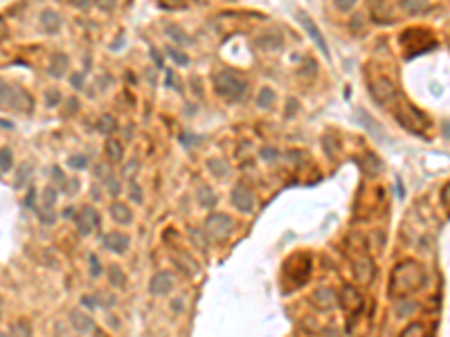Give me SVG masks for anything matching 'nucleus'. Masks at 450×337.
<instances>
[{
  "mask_svg": "<svg viewBox=\"0 0 450 337\" xmlns=\"http://www.w3.org/2000/svg\"><path fill=\"white\" fill-rule=\"evenodd\" d=\"M81 304H84L88 310H94V308H97V299H94V297H81Z\"/></svg>",
  "mask_w": 450,
  "mask_h": 337,
  "instance_id": "f704fd0d",
  "label": "nucleus"
},
{
  "mask_svg": "<svg viewBox=\"0 0 450 337\" xmlns=\"http://www.w3.org/2000/svg\"><path fill=\"white\" fill-rule=\"evenodd\" d=\"M166 31H169V36L176 40V43H180V45H187L189 43V36L184 34L182 29H180L178 25H171V27H166Z\"/></svg>",
  "mask_w": 450,
  "mask_h": 337,
  "instance_id": "393cba45",
  "label": "nucleus"
},
{
  "mask_svg": "<svg viewBox=\"0 0 450 337\" xmlns=\"http://www.w3.org/2000/svg\"><path fill=\"white\" fill-rule=\"evenodd\" d=\"M70 324L74 326V331H79V333L94 331V319L90 317L88 313H84V310H72V313H70Z\"/></svg>",
  "mask_w": 450,
  "mask_h": 337,
  "instance_id": "ddd939ff",
  "label": "nucleus"
},
{
  "mask_svg": "<svg viewBox=\"0 0 450 337\" xmlns=\"http://www.w3.org/2000/svg\"><path fill=\"white\" fill-rule=\"evenodd\" d=\"M108 281H110L112 288H117V290H124V288H126V274L122 272L117 265H112V268L108 270Z\"/></svg>",
  "mask_w": 450,
  "mask_h": 337,
  "instance_id": "a211bd4d",
  "label": "nucleus"
},
{
  "mask_svg": "<svg viewBox=\"0 0 450 337\" xmlns=\"http://www.w3.org/2000/svg\"><path fill=\"white\" fill-rule=\"evenodd\" d=\"M338 9H354V2H346V0H340V2H338Z\"/></svg>",
  "mask_w": 450,
  "mask_h": 337,
  "instance_id": "c9c22d12",
  "label": "nucleus"
},
{
  "mask_svg": "<svg viewBox=\"0 0 450 337\" xmlns=\"http://www.w3.org/2000/svg\"><path fill=\"white\" fill-rule=\"evenodd\" d=\"M12 169V151L9 148H0V171Z\"/></svg>",
  "mask_w": 450,
  "mask_h": 337,
  "instance_id": "bb28decb",
  "label": "nucleus"
},
{
  "mask_svg": "<svg viewBox=\"0 0 450 337\" xmlns=\"http://www.w3.org/2000/svg\"><path fill=\"white\" fill-rule=\"evenodd\" d=\"M400 337H426V324L414 322L410 326H405V331L400 333Z\"/></svg>",
  "mask_w": 450,
  "mask_h": 337,
  "instance_id": "4be33fe9",
  "label": "nucleus"
},
{
  "mask_svg": "<svg viewBox=\"0 0 450 337\" xmlns=\"http://www.w3.org/2000/svg\"><path fill=\"white\" fill-rule=\"evenodd\" d=\"M198 202H200L202 207H212L216 202L214 191H212L207 184H200V187H198Z\"/></svg>",
  "mask_w": 450,
  "mask_h": 337,
  "instance_id": "412c9836",
  "label": "nucleus"
},
{
  "mask_svg": "<svg viewBox=\"0 0 450 337\" xmlns=\"http://www.w3.org/2000/svg\"><path fill=\"white\" fill-rule=\"evenodd\" d=\"M274 101V92L270 88H264L259 92V99H256V103H259V108H270V103Z\"/></svg>",
  "mask_w": 450,
  "mask_h": 337,
  "instance_id": "a878e982",
  "label": "nucleus"
},
{
  "mask_svg": "<svg viewBox=\"0 0 450 337\" xmlns=\"http://www.w3.org/2000/svg\"><path fill=\"white\" fill-rule=\"evenodd\" d=\"M130 198H133L135 202H142L144 200V196H142V189H140V184H130Z\"/></svg>",
  "mask_w": 450,
  "mask_h": 337,
  "instance_id": "473e14b6",
  "label": "nucleus"
},
{
  "mask_svg": "<svg viewBox=\"0 0 450 337\" xmlns=\"http://www.w3.org/2000/svg\"><path fill=\"white\" fill-rule=\"evenodd\" d=\"M110 214H112V218H115V220H120V223H130V218H133L130 209L124 205V202H112Z\"/></svg>",
  "mask_w": 450,
  "mask_h": 337,
  "instance_id": "f3484780",
  "label": "nucleus"
},
{
  "mask_svg": "<svg viewBox=\"0 0 450 337\" xmlns=\"http://www.w3.org/2000/svg\"><path fill=\"white\" fill-rule=\"evenodd\" d=\"M12 337H32V328H30V324H27L25 319L16 322V324L12 326Z\"/></svg>",
  "mask_w": 450,
  "mask_h": 337,
  "instance_id": "5701e85b",
  "label": "nucleus"
},
{
  "mask_svg": "<svg viewBox=\"0 0 450 337\" xmlns=\"http://www.w3.org/2000/svg\"><path fill=\"white\" fill-rule=\"evenodd\" d=\"M372 97L376 99L380 106H387V103L394 101L396 97V88L387 76H378V79L372 81Z\"/></svg>",
  "mask_w": 450,
  "mask_h": 337,
  "instance_id": "39448f33",
  "label": "nucleus"
},
{
  "mask_svg": "<svg viewBox=\"0 0 450 337\" xmlns=\"http://www.w3.org/2000/svg\"><path fill=\"white\" fill-rule=\"evenodd\" d=\"M104 245L108 247L110 252H115V254H124L126 250H128V236L126 234H108L106 238H104Z\"/></svg>",
  "mask_w": 450,
  "mask_h": 337,
  "instance_id": "4468645a",
  "label": "nucleus"
},
{
  "mask_svg": "<svg viewBox=\"0 0 450 337\" xmlns=\"http://www.w3.org/2000/svg\"><path fill=\"white\" fill-rule=\"evenodd\" d=\"M302 22H304V27H306V29L310 31V36H313V40H315V43L320 45V49H322V52L326 54V45H324V40H322V34H320V29H318V27L313 25V22L308 20V18L304 16V13H302Z\"/></svg>",
  "mask_w": 450,
  "mask_h": 337,
  "instance_id": "aec40b11",
  "label": "nucleus"
},
{
  "mask_svg": "<svg viewBox=\"0 0 450 337\" xmlns=\"http://www.w3.org/2000/svg\"><path fill=\"white\" fill-rule=\"evenodd\" d=\"M234 229V223L230 216L225 214H212L210 218L205 220V234L207 236H212L214 241H223V238H228L230 234H232Z\"/></svg>",
  "mask_w": 450,
  "mask_h": 337,
  "instance_id": "7ed1b4c3",
  "label": "nucleus"
},
{
  "mask_svg": "<svg viewBox=\"0 0 450 337\" xmlns=\"http://www.w3.org/2000/svg\"><path fill=\"white\" fill-rule=\"evenodd\" d=\"M256 47L261 49H279L282 47V31L279 29H266L259 34V38H256Z\"/></svg>",
  "mask_w": 450,
  "mask_h": 337,
  "instance_id": "9b49d317",
  "label": "nucleus"
},
{
  "mask_svg": "<svg viewBox=\"0 0 450 337\" xmlns=\"http://www.w3.org/2000/svg\"><path fill=\"white\" fill-rule=\"evenodd\" d=\"M171 288H174V277H171L169 272H156L151 277V281H148V290H151V295L156 297H162L166 295V292H171Z\"/></svg>",
  "mask_w": 450,
  "mask_h": 337,
  "instance_id": "6e6552de",
  "label": "nucleus"
},
{
  "mask_svg": "<svg viewBox=\"0 0 450 337\" xmlns=\"http://www.w3.org/2000/svg\"><path fill=\"white\" fill-rule=\"evenodd\" d=\"M171 261H174L176 268H178L182 274H187V277H196V274H198V263H196V261H194L189 254L176 252V254L171 256Z\"/></svg>",
  "mask_w": 450,
  "mask_h": 337,
  "instance_id": "f8f14e48",
  "label": "nucleus"
},
{
  "mask_svg": "<svg viewBox=\"0 0 450 337\" xmlns=\"http://www.w3.org/2000/svg\"><path fill=\"white\" fill-rule=\"evenodd\" d=\"M166 54H169V56L174 58V61L178 63V65H187V63H189V58L184 56L182 52H178V49H174V47H166Z\"/></svg>",
  "mask_w": 450,
  "mask_h": 337,
  "instance_id": "cd10ccee",
  "label": "nucleus"
},
{
  "mask_svg": "<svg viewBox=\"0 0 450 337\" xmlns=\"http://www.w3.org/2000/svg\"><path fill=\"white\" fill-rule=\"evenodd\" d=\"M40 22H43V29L48 31V34H54V31H58V27H61V16H58L56 11H52V9H48V11L40 13Z\"/></svg>",
  "mask_w": 450,
  "mask_h": 337,
  "instance_id": "2eb2a0df",
  "label": "nucleus"
},
{
  "mask_svg": "<svg viewBox=\"0 0 450 337\" xmlns=\"http://www.w3.org/2000/svg\"><path fill=\"white\" fill-rule=\"evenodd\" d=\"M0 337H12V335H7V333H0Z\"/></svg>",
  "mask_w": 450,
  "mask_h": 337,
  "instance_id": "a19ab883",
  "label": "nucleus"
},
{
  "mask_svg": "<svg viewBox=\"0 0 450 337\" xmlns=\"http://www.w3.org/2000/svg\"><path fill=\"white\" fill-rule=\"evenodd\" d=\"M310 301H313L315 308H320V310H331L333 306L338 304V297L331 288H318V290L310 295Z\"/></svg>",
  "mask_w": 450,
  "mask_h": 337,
  "instance_id": "9d476101",
  "label": "nucleus"
},
{
  "mask_svg": "<svg viewBox=\"0 0 450 337\" xmlns=\"http://www.w3.org/2000/svg\"><path fill=\"white\" fill-rule=\"evenodd\" d=\"M214 85L220 94H225L228 99H238L246 94V81L238 79L234 72H220L214 76Z\"/></svg>",
  "mask_w": 450,
  "mask_h": 337,
  "instance_id": "f03ea898",
  "label": "nucleus"
},
{
  "mask_svg": "<svg viewBox=\"0 0 450 337\" xmlns=\"http://www.w3.org/2000/svg\"><path fill=\"white\" fill-rule=\"evenodd\" d=\"M354 279L358 283H362V286H367V283L374 281V277H376V265H374L372 256L367 254H360L354 259Z\"/></svg>",
  "mask_w": 450,
  "mask_h": 337,
  "instance_id": "20e7f679",
  "label": "nucleus"
},
{
  "mask_svg": "<svg viewBox=\"0 0 450 337\" xmlns=\"http://www.w3.org/2000/svg\"><path fill=\"white\" fill-rule=\"evenodd\" d=\"M45 198H48V200H43V202L48 207H52L54 205V198H56V191H54L52 187H48V189H45Z\"/></svg>",
  "mask_w": 450,
  "mask_h": 337,
  "instance_id": "72a5a7b5",
  "label": "nucleus"
},
{
  "mask_svg": "<svg viewBox=\"0 0 450 337\" xmlns=\"http://www.w3.org/2000/svg\"><path fill=\"white\" fill-rule=\"evenodd\" d=\"M0 319H2V304H0Z\"/></svg>",
  "mask_w": 450,
  "mask_h": 337,
  "instance_id": "79ce46f5",
  "label": "nucleus"
},
{
  "mask_svg": "<svg viewBox=\"0 0 450 337\" xmlns=\"http://www.w3.org/2000/svg\"><path fill=\"white\" fill-rule=\"evenodd\" d=\"M277 155V151H272V148H266L264 153H261V157H266V160H270V157Z\"/></svg>",
  "mask_w": 450,
  "mask_h": 337,
  "instance_id": "e433bc0d",
  "label": "nucleus"
},
{
  "mask_svg": "<svg viewBox=\"0 0 450 337\" xmlns=\"http://www.w3.org/2000/svg\"><path fill=\"white\" fill-rule=\"evenodd\" d=\"M90 274H92V277H99V274H102V263H99L97 261V256H90Z\"/></svg>",
  "mask_w": 450,
  "mask_h": 337,
  "instance_id": "2f4dec72",
  "label": "nucleus"
},
{
  "mask_svg": "<svg viewBox=\"0 0 450 337\" xmlns=\"http://www.w3.org/2000/svg\"><path fill=\"white\" fill-rule=\"evenodd\" d=\"M72 83H74V85H76V88H79V85H81V83H84V76H79V74H76V76H74V79H72Z\"/></svg>",
  "mask_w": 450,
  "mask_h": 337,
  "instance_id": "58836bf2",
  "label": "nucleus"
},
{
  "mask_svg": "<svg viewBox=\"0 0 450 337\" xmlns=\"http://www.w3.org/2000/svg\"><path fill=\"white\" fill-rule=\"evenodd\" d=\"M106 155L110 162H120L124 157V148H122V144L117 139H108L106 142Z\"/></svg>",
  "mask_w": 450,
  "mask_h": 337,
  "instance_id": "6ab92c4d",
  "label": "nucleus"
},
{
  "mask_svg": "<svg viewBox=\"0 0 450 337\" xmlns=\"http://www.w3.org/2000/svg\"><path fill=\"white\" fill-rule=\"evenodd\" d=\"M426 279V270L418 261L408 259L400 261L398 265H394L390 277V295L392 297H408L412 292H416L423 286Z\"/></svg>",
  "mask_w": 450,
  "mask_h": 337,
  "instance_id": "f257e3e1",
  "label": "nucleus"
},
{
  "mask_svg": "<svg viewBox=\"0 0 450 337\" xmlns=\"http://www.w3.org/2000/svg\"><path fill=\"white\" fill-rule=\"evenodd\" d=\"M66 67H68V58L63 56V54H54L48 63V72L52 76H61L63 72H66Z\"/></svg>",
  "mask_w": 450,
  "mask_h": 337,
  "instance_id": "dca6fc26",
  "label": "nucleus"
},
{
  "mask_svg": "<svg viewBox=\"0 0 450 337\" xmlns=\"http://www.w3.org/2000/svg\"><path fill=\"white\" fill-rule=\"evenodd\" d=\"M94 335H97V337H108V335H106V333H104V331H102V328H99V331H94Z\"/></svg>",
  "mask_w": 450,
  "mask_h": 337,
  "instance_id": "ea45409f",
  "label": "nucleus"
},
{
  "mask_svg": "<svg viewBox=\"0 0 450 337\" xmlns=\"http://www.w3.org/2000/svg\"><path fill=\"white\" fill-rule=\"evenodd\" d=\"M338 304H340V308H344V310H349V313L358 315L360 308H362V295H360L358 288H354V286H349V283H346V286H342V290H340Z\"/></svg>",
  "mask_w": 450,
  "mask_h": 337,
  "instance_id": "423d86ee",
  "label": "nucleus"
},
{
  "mask_svg": "<svg viewBox=\"0 0 450 337\" xmlns=\"http://www.w3.org/2000/svg\"><path fill=\"white\" fill-rule=\"evenodd\" d=\"M97 225H99V216H97V211H94L92 207H84V209H81L79 220H76L79 234H81V236H88V234L92 232V229L97 227Z\"/></svg>",
  "mask_w": 450,
  "mask_h": 337,
  "instance_id": "1a4fd4ad",
  "label": "nucleus"
},
{
  "mask_svg": "<svg viewBox=\"0 0 450 337\" xmlns=\"http://www.w3.org/2000/svg\"><path fill=\"white\" fill-rule=\"evenodd\" d=\"M68 164H70L72 169H86V164H88V157H86V155H72L70 160H68Z\"/></svg>",
  "mask_w": 450,
  "mask_h": 337,
  "instance_id": "c756f323",
  "label": "nucleus"
},
{
  "mask_svg": "<svg viewBox=\"0 0 450 337\" xmlns=\"http://www.w3.org/2000/svg\"><path fill=\"white\" fill-rule=\"evenodd\" d=\"M97 128L102 130V133H112V130L117 128V121L112 119L110 115H102V117H99V121H97Z\"/></svg>",
  "mask_w": 450,
  "mask_h": 337,
  "instance_id": "b1692460",
  "label": "nucleus"
},
{
  "mask_svg": "<svg viewBox=\"0 0 450 337\" xmlns=\"http://www.w3.org/2000/svg\"><path fill=\"white\" fill-rule=\"evenodd\" d=\"M207 166H210V171H212L214 175H218V178H220V175H225V171H228V169H225V164H220L218 160H212Z\"/></svg>",
  "mask_w": 450,
  "mask_h": 337,
  "instance_id": "7c9ffc66",
  "label": "nucleus"
},
{
  "mask_svg": "<svg viewBox=\"0 0 450 337\" xmlns=\"http://www.w3.org/2000/svg\"><path fill=\"white\" fill-rule=\"evenodd\" d=\"M232 202L234 207H236L238 211H243V214H250L252 209H254V193H252L250 187H246V184H236V187L232 189Z\"/></svg>",
  "mask_w": 450,
  "mask_h": 337,
  "instance_id": "0eeeda50",
  "label": "nucleus"
},
{
  "mask_svg": "<svg viewBox=\"0 0 450 337\" xmlns=\"http://www.w3.org/2000/svg\"><path fill=\"white\" fill-rule=\"evenodd\" d=\"M169 308H171V313H174V315H182L184 299H182V297H174V299L169 301Z\"/></svg>",
  "mask_w": 450,
  "mask_h": 337,
  "instance_id": "c85d7f7f",
  "label": "nucleus"
},
{
  "mask_svg": "<svg viewBox=\"0 0 450 337\" xmlns=\"http://www.w3.org/2000/svg\"><path fill=\"white\" fill-rule=\"evenodd\" d=\"M58 101V94H54V90H52V94H50V99H48V103L50 106H54V103Z\"/></svg>",
  "mask_w": 450,
  "mask_h": 337,
  "instance_id": "4c0bfd02",
  "label": "nucleus"
}]
</instances>
